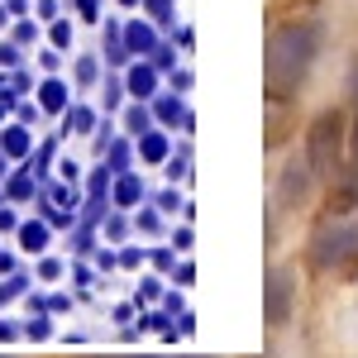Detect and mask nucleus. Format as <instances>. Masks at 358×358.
Returning a JSON list of instances; mask_svg holds the SVG:
<instances>
[{
    "mask_svg": "<svg viewBox=\"0 0 358 358\" xmlns=\"http://www.w3.org/2000/svg\"><path fill=\"white\" fill-rule=\"evenodd\" d=\"M315 43H320V29L310 24H287L273 34V48H268V91L273 96H292L306 82Z\"/></svg>",
    "mask_w": 358,
    "mask_h": 358,
    "instance_id": "1",
    "label": "nucleus"
},
{
    "mask_svg": "<svg viewBox=\"0 0 358 358\" xmlns=\"http://www.w3.org/2000/svg\"><path fill=\"white\" fill-rule=\"evenodd\" d=\"M339 148H344V115L325 110L315 124H310V143H306V158H310V172L330 177L339 167Z\"/></svg>",
    "mask_w": 358,
    "mask_h": 358,
    "instance_id": "2",
    "label": "nucleus"
},
{
    "mask_svg": "<svg viewBox=\"0 0 358 358\" xmlns=\"http://www.w3.org/2000/svg\"><path fill=\"white\" fill-rule=\"evenodd\" d=\"M354 248H358V229H344V224H339V229H320L315 263H325V268H330V263H344Z\"/></svg>",
    "mask_w": 358,
    "mask_h": 358,
    "instance_id": "3",
    "label": "nucleus"
},
{
    "mask_svg": "<svg viewBox=\"0 0 358 358\" xmlns=\"http://www.w3.org/2000/svg\"><path fill=\"white\" fill-rule=\"evenodd\" d=\"M287 310H292V277L287 273H273L268 282V320H287Z\"/></svg>",
    "mask_w": 358,
    "mask_h": 358,
    "instance_id": "4",
    "label": "nucleus"
},
{
    "mask_svg": "<svg viewBox=\"0 0 358 358\" xmlns=\"http://www.w3.org/2000/svg\"><path fill=\"white\" fill-rule=\"evenodd\" d=\"M38 101L48 110H67V82H43L38 86Z\"/></svg>",
    "mask_w": 358,
    "mask_h": 358,
    "instance_id": "5",
    "label": "nucleus"
},
{
    "mask_svg": "<svg viewBox=\"0 0 358 358\" xmlns=\"http://www.w3.org/2000/svg\"><path fill=\"white\" fill-rule=\"evenodd\" d=\"M20 248H24V253H43V248H48V229H43V224H24V229H20Z\"/></svg>",
    "mask_w": 358,
    "mask_h": 358,
    "instance_id": "6",
    "label": "nucleus"
},
{
    "mask_svg": "<svg viewBox=\"0 0 358 358\" xmlns=\"http://www.w3.org/2000/svg\"><path fill=\"white\" fill-rule=\"evenodd\" d=\"M153 82H158V77H153L148 67H134V72H129V91H134V96H153Z\"/></svg>",
    "mask_w": 358,
    "mask_h": 358,
    "instance_id": "7",
    "label": "nucleus"
},
{
    "mask_svg": "<svg viewBox=\"0 0 358 358\" xmlns=\"http://www.w3.org/2000/svg\"><path fill=\"white\" fill-rule=\"evenodd\" d=\"M138 153H143V158H153V163H158V158H163V153H167V143H163V138H158V134H153V129H148V134L138 138Z\"/></svg>",
    "mask_w": 358,
    "mask_h": 358,
    "instance_id": "8",
    "label": "nucleus"
},
{
    "mask_svg": "<svg viewBox=\"0 0 358 358\" xmlns=\"http://www.w3.org/2000/svg\"><path fill=\"white\" fill-rule=\"evenodd\" d=\"M115 201H120V206H134V201H138V177H120V187H115Z\"/></svg>",
    "mask_w": 358,
    "mask_h": 358,
    "instance_id": "9",
    "label": "nucleus"
},
{
    "mask_svg": "<svg viewBox=\"0 0 358 358\" xmlns=\"http://www.w3.org/2000/svg\"><path fill=\"white\" fill-rule=\"evenodd\" d=\"M129 48H134V53H148V48H153V34L138 29V24H129Z\"/></svg>",
    "mask_w": 358,
    "mask_h": 358,
    "instance_id": "10",
    "label": "nucleus"
},
{
    "mask_svg": "<svg viewBox=\"0 0 358 358\" xmlns=\"http://www.w3.org/2000/svg\"><path fill=\"white\" fill-rule=\"evenodd\" d=\"M124 124H129L134 134H148V110H143V106H134V110L124 115Z\"/></svg>",
    "mask_w": 358,
    "mask_h": 358,
    "instance_id": "11",
    "label": "nucleus"
},
{
    "mask_svg": "<svg viewBox=\"0 0 358 358\" xmlns=\"http://www.w3.org/2000/svg\"><path fill=\"white\" fill-rule=\"evenodd\" d=\"M53 43L57 48H72V24L67 20H53Z\"/></svg>",
    "mask_w": 358,
    "mask_h": 358,
    "instance_id": "12",
    "label": "nucleus"
},
{
    "mask_svg": "<svg viewBox=\"0 0 358 358\" xmlns=\"http://www.w3.org/2000/svg\"><path fill=\"white\" fill-rule=\"evenodd\" d=\"M91 124H96V115H91V110H72V124H67V129H77V134H91Z\"/></svg>",
    "mask_w": 358,
    "mask_h": 358,
    "instance_id": "13",
    "label": "nucleus"
},
{
    "mask_svg": "<svg viewBox=\"0 0 358 358\" xmlns=\"http://www.w3.org/2000/svg\"><path fill=\"white\" fill-rule=\"evenodd\" d=\"M10 196H15V201H24V196H34V177H24V172H20V177L10 182Z\"/></svg>",
    "mask_w": 358,
    "mask_h": 358,
    "instance_id": "14",
    "label": "nucleus"
},
{
    "mask_svg": "<svg viewBox=\"0 0 358 358\" xmlns=\"http://www.w3.org/2000/svg\"><path fill=\"white\" fill-rule=\"evenodd\" d=\"M5 148H10V153H24V148H29L24 129H10V134H5Z\"/></svg>",
    "mask_w": 358,
    "mask_h": 358,
    "instance_id": "15",
    "label": "nucleus"
},
{
    "mask_svg": "<svg viewBox=\"0 0 358 358\" xmlns=\"http://www.w3.org/2000/svg\"><path fill=\"white\" fill-rule=\"evenodd\" d=\"M77 77H82V82H96V57H82V62H77Z\"/></svg>",
    "mask_w": 358,
    "mask_h": 358,
    "instance_id": "16",
    "label": "nucleus"
},
{
    "mask_svg": "<svg viewBox=\"0 0 358 358\" xmlns=\"http://www.w3.org/2000/svg\"><path fill=\"white\" fill-rule=\"evenodd\" d=\"M38 273H43V282H57V277H62V263H53V258H48V263H43Z\"/></svg>",
    "mask_w": 358,
    "mask_h": 358,
    "instance_id": "17",
    "label": "nucleus"
},
{
    "mask_svg": "<svg viewBox=\"0 0 358 358\" xmlns=\"http://www.w3.org/2000/svg\"><path fill=\"white\" fill-rule=\"evenodd\" d=\"M38 20H57V0H38Z\"/></svg>",
    "mask_w": 358,
    "mask_h": 358,
    "instance_id": "18",
    "label": "nucleus"
},
{
    "mask_svg": "<svg viewBox=\"0 0 358 358\" xmlns=\"http://www.w3.org/2000/svg\"><path fill=\"white\" fill-rule=\"evenodd\" d=\"M34 34H38L34 24H20V29H15V43H34Z\"/></svg>",
    "mask_w": 358,
    "mask_h": 358,
    "instance_id": "19",
    "label": "nucleus"
},
{
    "mask_svg": "<svg viewBox=\"0 0 358 358\" xmlns=\"http://www.w3.org/2000/svg\"><path fill=\"white\" fill-rule=\"evenodd\" d=\"M158 206H163V210H177L182 201H177V192H163V196H158Z\"/></svg>",
    "mask_w": 358,
    "mask_h": 358,
    "instance_id": "20",
    "label": "nucleus"
},
{
    "mask_svg": "<svg viewBox=\"0 0 358 358\" xmlns=\"http://www.w3.org/2000/svg\"><path fill=\"white\" fill-rule=\"evenodd\" d=\"M115 101H120V82H106V110H110Z\"/></svg>",
    "mask_w": 358,
    "mask_h": 358,
    "instance_id": "21",
    "label": "nucleus"
},
{
    "mask_svg": "<svg viewBox=\"0 0 358 358\" xmlns=\"http://www.w3.org/2000/svg\"><path fill=\"white\" fill-rule=\"evenodd\" d=\"M354 172H358V124H354Z\"/></svg>",
    "mask_w": 358,
    "mask_h": 358,
    "instance_id": "22",
    "label": "nucleus"
},
{
    "mask_svg": "<svg viewBox=\"0 0 358 358\" xmlns=\"http://www.w3.org/2000/svg\"><path fill=\"white\" fill-rule=\"evenodd\" d=\"M0 24H5V10H0Z\"/></svg>",
    "mask_w": 358,
    "mask_h": 358,
    "instance_id": "23",
    "label": "nucleus"
},
{
    "mask_svg": "<svg viewBox=\"0 0 358 358\" xmlns=\"http://www.w3.org/2000/svg\"><path fill=\"white\" fill-rule=\"evenodd\" d=\"M124 5H134V0H124Z\"/></svg>",
    "mask_w": 358,
    "mask_h": 358,
    "instance_id": "24",
    "label": "nucleus"
}]
</instances>
